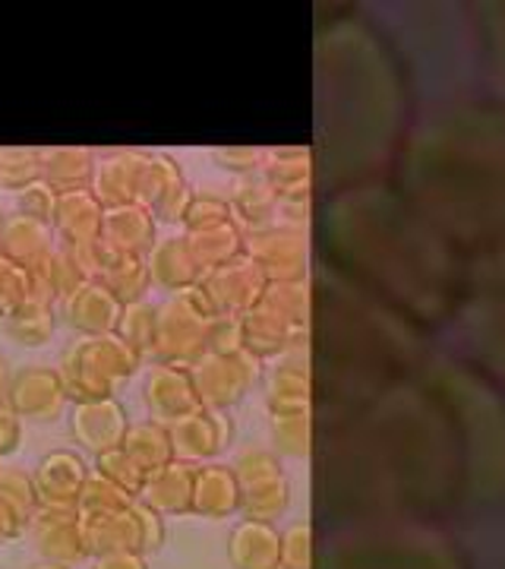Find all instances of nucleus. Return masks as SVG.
Listing matches in <instances>:
<instances>
[{
	"mask_svg": "<svg viewBox=\"0 0 505 569\" xmlns=\"http://www.w3.org/2000/svg\"><path fill=\"white\" fill-rule=\"evenodd\" d=\"M92 569H149L142 553H104L92 557Z\"/></svg>",
	"mask_w": 505,
	"mask_h": 569,
	"instance_id": "nucleus-47",
	"label": "nucleus"
},
{
	"mask_svg": "<svg viewBox=\"0 0 505 569\" xmlns=\"http://www.w3.org/2000/svg\"><path fill=\"white\" fill-rule=\"evenodd\" d=\"M67 389H63L61 373L54 367H22L13 373L10 383V399L7 406L20 415L22 421H39V425H51L58 421L67 408Z\"/></svg>",
	"mask_w": 505,
	"mask_h": 569,
	"instance_id": "nucleus-9",
	"label": "nucleus"
},
{
	"mask_svg": "<svg viewBox=\"0 0 505 569\" xmlns=\"http://www.w3.org/2000/svg\"><path fill=\"white\" fill-rule=\"evenodd\" d=\"M70 427H73V437H77V443H82V449H89L92 456H101V452L123 447L130 418L118 399H99V402L73 406Z\"/></svg>",
	"mask_w": 505,
	"mask_h": 569,
	"instance_id": "nucleus-13",
	"label": "nucleus"
},
{
	"mask_svg": "<svg viewBox=\"0 0 505 569\" xmlns=\"http://www.w3.org/2000/svg\"><path fill=\"white\" fill-rule=\"evenodd\" d=\"M243 257L265 282H301L306 272V238L301 228H260L243 238Z\"/></svg>",
	"mask_w": 505,
	"mask_h": 569,
	"instance_id": "nucleus-7",
	"label": "nucleus"
},
{
	"mask_svg": "<svg viewBox=\"0 0 505 569\" xmlns=\"http://www.w3.org/2000/svg\"><path fill=\"white\" fill-rule=\"evenodd\" d=\"M17 209H20V216H26V219L51 224L54 222V209H58V193L44 181L29 183L26 190L17 193Z\"/></svg>",
	"mask_w": 505,
	"mask_h": 569,
	"instance_id": "nucleus-41",
	"label": "nucleus"
},
{
	"mask_svg": "<svg viewBox=\"0 0 505 569\" xmlns=\"http://www.w3.org/2000/svg\"><path fill=\"white\" fill-rule=\"evenodd\" d=\"M29 301V272L0 253V320H10Z\"/></svg>",
	"mask_w": 505,
	"mask_h": 569,
	"instance_id": "nucleus-40",
	"label": "nucleus"
},
{
	"mask_svg": "<svg viewBox=\"0 0 505 569\" xmlns=\"http://www.w3.org/2000/svg\"><path fill=\"white\" fill-rule=\"evenodd\" d=\"M243 332L238 317H212L205 329V355H241Z\"/></svg>",
	"mask_w": 505,
	"mask_h": 569,
	"instance_id": "nucleus-42",
	"label": "nucleus"
},
{
	"mask_svg": "<svg viewBox=\"0 0 505 569\" xmlns=\"http://www.w3.org/2000/svg\"><path fill=\"white\" fill-rule=\"evenodd\" d=\"M140 365V355L127 346L118 332H108V336H80L67 348L58 373L67 389V399L80 406V402L114 399L118 387L123 380H130Z\"/></svg>",
	"mask_w": 505,
	"mask_h": 569,
	"instance_id": "nucleus-1",
	"label": "nucleus"
},
{
	"mask_svg": "<svg viewBox=\"0 0 505 569\" xmlns=\"http://www.w3.org/2000/svg\"><path fill=\"white\" fill-rule=\"evenodd\" d=\"M82 541L89 557H104V553H142V526L137 516V503L123 512H108V516H85L80 519Z\"/></svg>",
	"mask_w": 505,
	"mask_h": 569,
	"instance_id": "nucleus-18",
	"label": "nucleus"
},
{
	"mask_svg": "<svg viewBox=\"0 0 505 569\" xmlns=\"http://www.w3.org/2000/svg\"><path fill=\"white\" fill-rule=\"evenodd\" d=\"M155 332H159V307L149 305V301H137V305L123 307L118 336L140 358H152L155 355Z\"/></svg>",
	"mask_w": 505,
	"mask_h": 569,
	"instance_id": "nucleus-29",
	"label": "nucleus"
},
{
	"mask_svg": "<svg viewBox=\"0 0 505 569\" xmlns=\"http://www.w3.org/2000/svg\"><path fill=\"white\" fill-rule=\"evenodd\" d=\"M99 282L104 284L123 307L145 301V291L152 288L145 260H140V257H118L114 263L104 269V276H101Z\"/></svg>",
	"mask_w": 505,
	"mask_h": 569,
	"instance_id": "nucleus-28",
	"label": "nucleus"
},
{
	"mask_svg": "<svg viewBox=\"0 0 505 569\" xmlns=\"http://www.w3.org/2000/svg\"><path fill=\"white\" fill-rule=\"evenodd\" d=\"M0 471H3V468H0Z\"/></svg>",
	"mask_w": 505,
	"mask_h": 569,
	"instance_id": "nucleus-51",
	"label": "nucleus"
},
{
	"mask_svg": "<svg viewBox=\"0 0 505 569\" xmlns=\"http://www.w3.org/2000/svg\"><path fill=\"white\" fill-rule=\"evenodd\" d=\"M234 478L241 488V509L246 512V519L272 522L287 507V481L269 452L260 449L243 452L234 466Z\"/></svg>",
	"mask_w": 505,
	"mask_h": 569,
	"instance_id": "nucleus-5",
	"label": "nucleus"
},
{
	"mask_svg": "<svg viewBox=\"0 0 505 569\" xmlns=\"http://www.w3.org/2000/svg\"><path fill=\"white\" fill-rule=\"evenodd\" d=\"M32 569H70V567H61V563H48V560H44V563H39V567H32Z\"/></svg>",
	"mask_w": 505,
	"mask_h": 569,
	"instance_id": "nucleus-50",
	"label": "nucleus"
},
{
	"mask_svg": "<svg viewBox=\"0 0 505 569\" xmlns=\"http://www.w3.org/2000/svg\"><path fill=\"white\" fill-rule=\"evenodd\" d=\"M22 440V418L10 406H0V459L17 452Z\"/></svg>",
	"mask_w": 505,
	"mask_h": 569,
	"instance_id": "nucleus-46",
	"label": "nucleus"
},
{
	"mask_svg": "<svg viewBox=\"0 0 505 569\" xmlns=\"http://www.w3.org/2000/svg\"><path fill=\"white\" fill-rule=\"evenodd\" d=\"M193 478H196V466H186V462L174 459L171 466L145 475V485H142L137 500L149 509H155L159 516L193 512Z\"/></svg>",
	"mask_w": 505,
	"mask_h": 569,
	"instance_id": "nucleus-20",
	"label": "nucleus"
},
{
	"mask_svg": "<svg viewBox=\"0 0 505 569\" xmlns=\"http://www.w3.org/2000/svg\"><path fill=\"white\" fill-rule=\"evenodd\" d=\"M36 181H41V149L0 146V187L20 193Z\"/></svg>",
	"mask_w": 505,
	"mask_h": 569,
	"instance_id": "nucleus-34",
	"label": "nucleus"
},
{
	"mask_svg": "<svg viewBox=\"0 0 505 569\" xmlns=\"http://www.w3.org/2000/svg\"><path fill=\"white\" fill-rule=\"evenodd\" d=\"M215 162L222 164L224 171L253 178V171H260L265 164V152L256 149V146H224V149L215 152Z\"/></svg>",
	"mask_w": 505,
	"mask_h": 569,
	"instance_id": "nucleus-43",
	"label": "nucleus"
},
{
	"mask_svg": "<svg viewBox=\"0 0 505 569\" xmlns=\"http://www.w3.org/2000/svg\"><path fill=\"white\" fill-rule=\"evenodd\" d=\"M54 329H58V317H54V307L48 305H26L7 320V332L26 348H41L54 339Z\"/></svg>",
	"mask_w": 505,
	"mask_h": 569,
	"instance_id": "nucleus-31",
	"label": "nucleus"
},
{
	"mask_svg": "<svg viewBox=\"0 0 505 569\" xmlns=\"http://www.w3.org/2000/svg\"><path fill=\"white\" fill-rule=\"evenodd\" d=\"M152 156L155 152H142V149H114V152L101 156L95 162L89 190L95 193V200L104 209L142 206L149 178H152Z\"/></svg>",
	"mask_w": 505,
	"mask_h": 569,
	"instance_id": "nucleus-4",
	"label": "nucleus"
},
{
	"mask_svg": "<svg viewBox=\"0 0 505 569\" xmlns=\"http://www.w3.org/2000/svg\"><path fill=\"white\" fill-rule=\"evenodd\" d=\"M145 269H149V279L155 288L174 291V295L193 288L202 279V269L190 250L186 234H171V238L155 241V247L145 257Z\"/></svg>",
	"mask_w": 505,
	"mask_h": 569,
	"instance_id": "nucleus-19",
	"label": "nucleus"
},
{
	"mask_svg": "<svg viewBox=\"0 0 505 569\" xmlns=\"http://www.w3.org/2000/svg\"><path fill=\"white\" fill-rule=\"evenodd\" d=\"M63 313H67V323L80 336H108V332H118L123 305L104 284L89 279L63 301Z\"/></svg>",
	"mask_w": 505,
	"mask_h": 569,
	"instance_id": "nucleus-16",
	"label": "nucleus"
},
{
	"mask_svg": "<svg viewBox=\"0 0 505 569\" xmlns=\"http://www.w3.org/2000/svg\"><path fill=\"white\" fill-rule=\"evenodd\" d=\"M228 560L234 569H282V538L269 522L243 519L228 538Z\"/></svg>",
	"mask_w": 505,
	"mask_h": 569,
	"instance_id": "nucleus-23",
	"label": "nucleus"
},
{
	"mask_svg": "<svg viewBox=\"0 0 505 569\" xmlns=\"http://www.w3.org/2000/svg\"><path fill=\"white\" fill-rule=\"evenodd\" d=\"M310 526H294L282 538V569H310Z\"/></svg>",
	"mask_w": 505,
	"mask_h": 569,
	"instance_id": "nucleus-44",
	"label": "nucleus"
},
{
	"mask_svg": "<svg viewBox=\"0 0 505 569\" xmlns=\"http://www.w3.org/2000/svg\"><path fill=\"white\" fill-rule=\"evenodd\" d=\"M0 224H3V222H0Z\"/></svg>",
	"mask_w": 505,
	"mask_h": 569,
	"instance_id": "nucleus-52",
	"label": "nucleus"
},
{
	"mask_svg": "<svg viewBox=\"0 0 505 569\" xmlns=\"http://www.w3.org/2000/svg\"><path fill=\"white\" fill-rule=\"evenodd\" d=\"M234 222V212H231V203L222 200V197H196L186 206L183 212V234H200V231H209V228H219V224Z\"/></svg>",
	"mask_w": 505,
	"mask_h": 569,
	"instance_id": "nucleus-38",
	"label": "nucleus"
},
{
	"mask_svg": "<svg viewBox=\"0 0 505 569\" xmlns=\"http://www.w3.org/2000/svg\"><path fill=\"white\" fill-rule=\"evenodd\" d=\"M272 427L279 449L291 456H303L310 449V408L306 411H272Z\"/></svg>",
	"mask_w": 505,
	"mask_h": 569,
	"instance_id": "nucleus-39",
	"label": "nucleus"
},
{
	"mask_svg": "<svg viewBox=\"0 0 505 569\" xmlns=\"http://www.w3.org/2000/svg\"><path fill=\"white\" fill-rule=\"evenodd\" d=\"M159 241V222L142 206H118L104 209L101 222V244L114 257H140L145 260L149 250Z\"/></svg>",
	"mask_w": 505,
	"mask_h": 569,
	"instance_id": "nucleus-14",
	"label": "nucleus"
},
{
	"mask_svg": "<svg viewBox=\"0 0 505 569\" xmlns=\"http://www.w3.org/2000/svg\"><path fill=\"white\" fill-rule=\"evenodd\" d=\"M54 228L36 219H26V216H10L7 222L0 224V253L17 263L20 269H36L41 266L51 253H54Z\"/></svg>",
	"mask_w": 505,
	"mask_h": 569,
	"instance_id": "nucleus-22",
	"label": "nucleus"
},
{
	"mask_svg": "<svg viewBox=\"0 0 505 569\" xmlns=\"http://www.w3.org/2000/svg\"><path fill=\"white\" fill-rule=\"evenodd\" d=\"M202 291L209 295L215 317H238L241 320L246 310H253L256 301L263 298L265 279L256 266L250 263L246 257H238L231 263L219 266L212 272H205L200 279Z\"/></svg>",
	"mask_w": 505,
	"mask_h": 569,
	"instance_id": "nucleus-8",
	"label": "nucleus"
},
{
	"mask_svg": "<svg viewBox=\"0 0 505 569\" xmlns=\"http://www.w3.org/2000/svg\"><path fill=\"white\" fill-rule=\"evenodd\" d=\"M137 503V497H130L127 490H121L118 485H111L108 478L101 475H89V481L82 485L80 503H77V516L85 519V516H108V512H123Z\"/></svg>",
	"mask_w": 505,
	"mask_h": 569,
	"instance_id": "nucleus-32",
	"label": "nucleus"
},
{
	"mask_svg": "<svg viewBox=\"0 0 505 569\" xmlns=\"http://www.w3.org/2000/svg\"><path fill=\"white\" fill-rule=\"evenodd\" d=\"M193 387L200 396L202 408L228 411L238 406L246 389L253 387L256 377V361L241 351V355H202L196 365L190 367Z\"/></svg>",
	"mask_w": 505,
	"mask_h": 569,
	"instance_id": "nucleus-6",
	"label": "nucleus"
},
{
	"mask_svg": "<svg viewBox=\"0 0 505 569\" xmlns=\"http://www.w3.org/2000/svg\"><path fill=\"white\" fill-rule=\"evenodd\" d=\"M20 531H22L20 522H17L7 509L0 507V545H3V541H10V538H17Z\"/></svg>",
	"mask_w": 505,
	"mask_h": 569,
	"instance_id": "nucleus-48",
	"label": "nucleus"
},
{
	"mask_svg": "<svg viewBox=\"0 0 505 569\" xmlns=\"http://www.w3.org/2000/svg\"><path fill=\"white\" fill-rule=\"evenodd\" d=\"M275 193H272V187L265 183V178H243V183L238 187V193H234V200H231V212L234 216H241L243 222L253 224L256 231H260V224L269 222V216L275 212Z\"/></svg>",
	"mask_w": 505,
	"mask_h": 569,
	"instance_id": "nucleus-35",
	"label": "nucleus"
},
{
	"mask_svg": "<svg viewBox=\"0 0 505 569\" xmlns=\"http://www.w3.org/2000/svg\"><path fill=\"white\" fill-rule=\"evenodd\" d=\"M32 535L36 548L48 563L73 567L85 560V541H82V526L77 512H61V509H39L32 519Z\"/></svg>",
	"mask_w": 505,
	"mask_h": 569,
	"instance_id": "nucleus-15",
	"label": "nucleus"
},
{
	"mask_svg": "<svg viewBox=\"0 0 505 569\" xmlns=\"http://www.w3.org/2000/svg\"><path fill=\"white\" fill-rule=\"evenodd\" d=\"M123 452L137 462L142 475H152L159 468L174 462V447H171V433L168 427L159 421H142V425H130L127 437H123Z\"/></svg>",
	"mask_w": 505,
	"mask_h": 569,
	"instance_id": "nucleus-26",
	"label": "nucleus"
},
{
	"mask_svg": "<svg viewBox=\"0 0 505 569\" xmlns=\"http://www.w3.org/2000/svg\"><path fill=\"white\" fill-rule=\"evenodd\" d=\"M243 238L246 234H243L238 222L219 224V228H209V231H200V234H186L190 250H193V257L200 263L202 276L212 272V269H219V266L231 263V260H238L243 253Z\"/></svg>",
	"mask_w": 505,
	"mask_h": 569,
	"instance_id": "nucleus-27",
	"label": "nucleus"
},
{
	"mask_svg": "<svg viewBox=\"0 0 505 569\" xmlns=\"http://www.w3.org/2000/svg\"><path fill=\"white\" fill-rule=\"evenodd\" d=\"M205 329L209 317H202L190 305L186 295H174L159 307V332H155V361L193 367L205 355Z\"/></svg>",
	"mask_w": 505,
	"mask_h": 569,
	"instance_id": "nucleus-3",
	"label": "nucleus"
},
{
	"mask_svg": "<svg viewBox=\"0 0 505 569\" xmlns=\"http://www.w3.org/2000/svg\"><path fill=\"white\" fill-rule=\"evenodd\" d=\"M0 507L7 509L22 529L32 526L36 512H39V493L32 475H26L20 468H3L0 471Z\"/></svg>",
	"mask_w": 505,
	"mask_h": 569,
	"instance_id": "nucleus-30",
	"label": "nucleus"
},
{
	"mask_svg": "<svg viewBox=\"0 0 505 569\" xmlns=\"http://www.w3.org/2000/svg\"><path fill=\"white\" fill-rule=\"evenodd\" d=\"M272 411H306L310 408V373L301 365H282L272 380V396H269Z\"/></svg>",
	"mask_w": 505,
	"mask_h": 569,
	"instance_id": "nucleus-33",
	"label": "nucleus"
},
{
	"mask_svg": "<svg viewBox=\"0 0 505 569\" xmlns=\"http://www.w3.org/2000/svg\"><path fill=\"white\" fill-rule=\"evenodd\" d=\"M171 433V447H174V459L186 462V466H205L212 456H219L222 449L231 443V418L228 411H215V408H200L193 415H186L181 421L168 427Z\"/></svg>",
	"mask_w": 505,
	"mask_h": 569,
	"instance_id": "nucleus-10",
	"label": "nucleus"
},
{
	"mask_svg": "<svg viewBox=\"0 0 505 569\" xmlns=\"http://www.w3.org/2000/svg\"><path fill=\"white\" fill-rule=\"evenodd\" d=\"M92 468L82 462L80 452L73 449H54L41 459L32 481L39 493V509H61V512H77L82 485L89 481Z\"/></svg>",
	"mask_w": 505,
	"mask_h": 569,
	"instance_id": "nucleus-11",
	"label": "nucleus"
},
{
	"mask_svg": "<svg viewBox=\"0 0 505 569\" xmlns=\"http://www.w3.org/2000/svg\"><path fill=\"white\" fill-rule=\"evenodd\" d=\"M310 329V295L301 282H269L263 298L241 317L243 351L253 361L301 346Z\"/></svg>",
	"mask_w": 505,
	"mask_h": 569,
	"instance_id": "nucleus-2",
	"label": "nucleus"
},
{
	"mask_svg": "<svg viewBox=\"0 0 505 569\" xmlns=\"http://www.w3.org/2000/svg\"><path fill=\"white\" fill-rule=\"evenodd\" d=\"M137 516L142 526V553H152L164 545V516H159L155 509H149L145 503L137 500Z\"/></svg>",
	"mask_w": 505,
	"mask_h": 569,
	"instance_id": "nucleus-45",
	"label": "nucleus"
},
{
	"mask_svg": "<svg viewBox=\"0 0 505 569\" xmlns=\"http://www.w3.org/2000/svg\"><path fill=\"white\" fill-rule=\"evenodd\" d=\"M95 152L82 146H54L41 149V181L48 183L58 197L61 193H77L92 187L95 174Z\"/></svg>",
	"mask_w": 505,
	"mask_h": 569,
	"instance_id": "nucleus-24",
	"label": "nucleus"
},
{
	"mask_svg": "<svg viewBox=\"0 0 505 569\" xmlns=\"http://www.w3.org/2000/svg\"><path fill=\"white\" fill-rule=\"evenodd\" d=\"M145 406H149L152 421H159L164 427H171L174 421L193 415V411H200L202 402L196 396V387H193L190 367L155 361L149 377H145Z\"/></svg>",
	"mask_w": 505,
	"mask_h": 569,
	"instance_id": "nucleus-12",
	"label": "nucleus"
},
{
	"mask_svg": "<svg viewBox=\"0 0 505 569\" xmlns=\"http://www.w3.org/2000/svg\"><path fill=\"white\" fill-rule=\"evenodd\" d=\"M95 475L108 478L111 485H118L121 490H127L130 497H140L142 485H145V475H142L137 462L123 452V449H111V452H101L95 456Z\"/></svg>",
	"mask_w": 505,
	"mask_h": 569,
	"instance_id": "nucleus-37",
	"label": "nucleus"
},
{
	"mask_svg": "<svg viewBox=\"0 0 505 569\" xmlns=\"http://www.w3.org/2000/svg\"><path fill=\"white\" fill-rule=\"evenodd\" d=\"M36 272H39L41 279L48 282L51 288V295H54V301H67L82 282H89L85 276H82L80 263L73 260V253L67 250V247H54V253L44 260L41 266H36Z\"/></svg>",
	"mask_w": 505,
	"mask_h": 569,
	"instance_id": "nucleus-36",
	"label": "nucleus"
},
{
	"mask_svg": "<svg viewBox=\"0 0 505 569\" xmlns=\"http://www.w3.org/2000/svg\"><path fill=\"white\" fill-rule=\"evenodd\" d=\"M193 200V190L183 178L181 164L171 156L155 152L152 156V178H149V190H145V203L142 209L152 212L155 222L178 224L186 212V206Z\"/></svg>",
	"mask_w": 505,
	"mask_h": 569,
	"instance_id": "nucleus-17",
	"label": "nucleus"
},
{
	"mask_svg": "<svg viewBox=\"0 0 505 569\" xmlns=\"http://www.w3.org/2000/svg\"><path fill=\"white\" fill-rule=\"evenodd\" d=\"M101 222H104V206L95 200L92 190H77V193H61L58 209H54V238L61 247H80L101 238Z\"/></svg>",
	"mask_w": 505,
	"mask_h": 569,
	"instance_id": "nucleus-21",
	"label": "nucleus"
},
{
	"mask_svg": "<svg viewBox=\"0 0 505 569\" xmlns=\"http://www.w3.org/2000/svg\"><path fill=\"white\" fill-rule=\"evenodd\" d=\"M10 383H13V370L0 355V406H7V399H10Z\"/></svg>",
	"mask_w": 505,
	"mask_h": 569,
	"instance_id": "nucleus-49",
	"label": "nucleus"
},
{
	"mask_svg": "<svg viewBox=\"0 0 505 569\" xmlns=\"http://www.w3.org/2000/svg\"><path fill=\"white\" fill-rule=\"evenodd\" d=\"M241 509V488L234 478V468L228 466H196L193 478V512L205 519H228Z\"/></svg>",
	"mask_w": 505,
	"mask_h": 569,
	"instance_id": "nucleus-25",
	"label": "nucleus"
}]
</instances>
